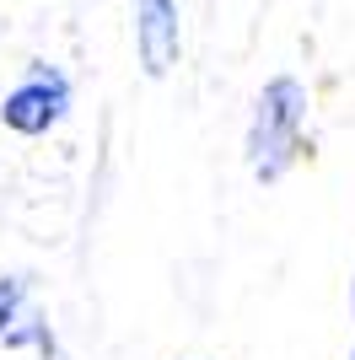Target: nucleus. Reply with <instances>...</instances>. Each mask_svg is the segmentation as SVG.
<instances>
[{
	"instance_id": "f03ea898",
	"label": "nucleus",
	"mask_w": 355,
	"mask_h": 360,
	"mask_svg": "<svg viewBox=\"0 0 355 360\" xmlns=\"http://www.w3.org/2000/svg\"><path fill=\"white\" fill-rule=\"evenodd\" d=\"M65 108H70V86H65V75L49 70V65H32V70L6 91L0 119H6V129H16V135H44L49 124H59Z\"/></svg>"
},
{
	"instance_id": "f257e3e1",
	"label": "nucleus",
	"mask_w": 355,
	"mask_h": 360,
	"mask_svg": "<svg viewBox=\"0 0 355 360\" xmlns=\"http://www.w3.org/2000/svg\"><path fill=\"white\" fill-rule=\"evenodd\" d=\"M301 119H307V91L296 86L291 75L269 81L264 97H259V113H253V129H248L253 178L275 183L296 162V150H301Z\"/></svg>"
},
{
	"instance_id": "20e7f679",
	"label": "nucleus",
	"mask_w": 355,
	"mask_h": 360,
	"mask_svg": "<svg viewBox=\"0 0 355 360\" xmlns=\"http://www.w3.org/2000/svg\"><path fill=\"white\" fill-rule=\"evenodd\" d=\"M16 296H22V280H0V328L11 323V312H16Z\"/></svg>"
},
{
	"instance_id": "7ed1b4c3",
	"label": "nucleus",
	"mask_w": 355,
	"mask_h": 360,
	"mask_svg": "<svg viewBox=\"0 0 355 360\" xmlns=\"http://www.w3.org/2000/svg\"><path fill=\"white\" fill-rule=\"evenodd\" d=\"M135 49L146 75H167L178 65V0H140L135 6Z\"/></svg>"
}]
</instances>
